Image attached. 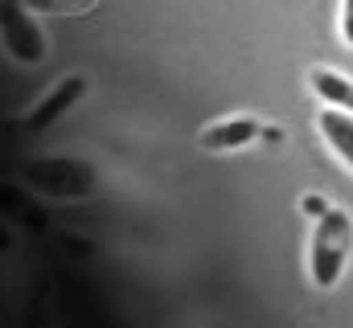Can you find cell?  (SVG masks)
<instances>
[{
  "label": "cell",
  "mask_w": 353,
  "mask_h": 328,
  "mask_svg": "<svg viewBox=\"0 0 353 328\" xmlns=\"http://www.w3.org/2000/svg\"><path fill=\"white\" fill-rule=\"evenodd\" d=\"M316 132H321L325 148L353 172V111L321 107V111H316Z\"/></svg>",
  "instance_id": "cell-4"
},
{
  "label": "cell",
  "mask_w": 353,
  "mask_h": 328,
  "mask_svg": "<svg viewBox=\"0 0 353 328\" xmlns=\"http://www.w3.org/2000/svg\"><path fill=\"white\" fill-rule=\"evenodd\" d=\"M263 144H283V127H275V123H263Z\"/></svg>",
  "instance_id": "cell-10"
},
{
  "label": "cell",
  "mask_w": 353,
  "mask_h": 328,
  "mask_svg": "<svg viewBox=\"0 0 353 328\" xmlns=\"http://www.w3.org/2000/svg\"><path fill=\"white\" fill-rule=\"evenodd\" d=\"M83 90H87V79H66L54 94H50V103H46V107H37V111H33V123H46V119H54L58 111H66V107L74 103V94H83Z\"/></svg>",
  "instance_id": "cell-6"
},
{
  "label": "cell",
  "mask_w": 353,
  "mask_h": 328,
  "mask_svg": "<svg viewBox=\"0 0 353 328\" xmlns=\"http://www.w3.org/2000/svg\"><path fill=\"white\" fill-rule=\"evenodd\" d=\"M259 140H263V123L251 119V115H230V119H218V123L197 132L201 152H243Z\"/></svg>",
  "instance_id": "cell-3"
},
{
  "label": "cell",
  "mask_w": 353,
  "mask_h": 328,
  "mask_svg": "<svg viewBox=\"0 0 353 328\" xmlns=\"http://www.w3.org/2000/svg\"><path fill=\"white\" fill-rule=\"evenodd\" d=\"M312 90L325 107H341V111H353V79L337 74V70H325V66H312Z\"/></svg>",
  "instance_id": "cell-5"
},
{
  "label": "cell",
  "mask_w": 353,
  "mask_h": 328,
  "mask_svg": "<svg viewBox=\"0 0 353 328\" xmlns=\"http://www.w3.org/2000/svg\"><path fill=\"white\" fill-rule=\"evenodd\" d=\"M29 12H54V17H79V12H90L99 0H25Z\"/></svg>",
  "instance_id": "cell-7"
},
{
  "label": "cell",
  "mask_w": 353,
  "mask_h": 328,
  "mask_svg": "<svg viewBox=\"0 0 353 328\" xmlns=\"http://www.w3.org/2000/svg\"><path fill=\"white\" fill-rule=\"evenodd\" d=\"M337 29H341V41L353 50V0H341V17H337Z\"/></svg>",
  "instance_id": "cell-9"
},
{
  "label": "cell",
  "mask_w": 353,
  "mask_h": 328,
  "mask_svg": "<svg viewBox=\"0 0 353 328\" xmlns=\"http://www.w3.org/2000/svg\"><path fill=\"white\" fill-rule=\"evenodd\" d=\"M25 0L17 4V0H4V50L21 62V66H41L46 62V54H50V45H46V37L37 33V25L25 17Z\"/></svg>",
  "instance_id": "cell-2"
},
{
  "label": "cell",
  "mask_w": 353,
  "mask_h": 328,
  "mask_svg": "<svg viewBox=\"0 0 353 328\" xmlns=\"http://www.w3.org/2000/svg\"><path fill=\"white\" fill-rule=\"evenodd\" d=\"M350 258H353V218L333 205L325 218L312 222V238H308V279H312V287L333 291L345 279Z\"/></svg>",
  "instance_id": "cell-1"
},
{
  "label": "cell",
  "mask_w": 353,
  "mask_h": 328,
  "mask_svg": "<svg viewBox=\"0 0 353 328\" xmlns=\"http://www.w3.org/2000/svg\"><path fill=\"white\" fill-rule=\"evenodd\" d=\"M329 209H333V205H329V197H325V193H304V197H300V214H304V218H312V222H316V218H325Z\"/></svg>",
  "instance_id": "cell-8"
}]
</instances>
